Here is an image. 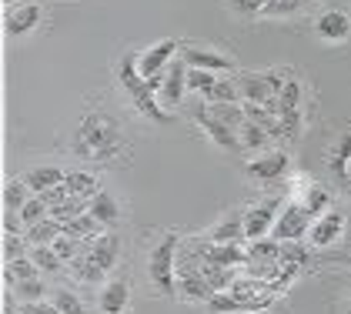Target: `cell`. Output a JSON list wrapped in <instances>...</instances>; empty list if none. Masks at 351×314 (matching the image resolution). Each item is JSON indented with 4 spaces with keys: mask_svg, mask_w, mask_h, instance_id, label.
<instances>
[{
    "mask_svg": "<svg viewBox=\"0 0 351 314\" xmlns=\"http://www.w3.org/2000/svg\"><path fill=\"white\" fill-rule=\"evenodd\" d=\"M71 147L81 160H110L121 151V124L104 110H87L74 131Z\"/></svg>",
    "mask_w": 351,
    "mask_h": 314,
    "instance_id": "obj_1",
    "label": "cell"
},
{
    "mask_svg": "<svg viewBox=\"0 0 351 314\" xmlns=\"http://www.w3.org/2000/svg\"><path fill=\"white\" fill-rule=\"evenodd\" d=\"M117 80H121V87L131 94V101H134L137 114H144V117H147V121H154V124H167V121H171L167 107H161L158 94L147 87V80L141 77L137 53H124V57L117 60Z\"/></svg>",
    "mask_w": 351,
    "mask_h": 314,
    "instance_id": "obj_2",
    "label": "cell"
},
{
    "mask_svg": "<svg viewBox=\"0 0 351 314\" xmlns=\"http://www.w3.org/2000/svg\"><path fill=\"white\" fill-rule=\"evenodd\" d=\"M178 234H167L151 251V267H147V274H151V285L158 294L164 298H171L174 291H178Z\"/></svg>",
    "mask_w": 351,
    "mask_h": 314,
    "instance_id": "obj_3",
    "label": "cell"
},
{
    "mask_svg": "<svg viewBox=\"0 0 351 314\" xmlns=\"http://www.w3.org/2000/svg\"><path fill=\"white\" fill-rule=\"evenodd\" d=\"M311 224H315V217L308 214V208L301 204V201H288L281 214H278V224H274V231L271 237H278L281 244H288V241H304L308 231H311Z\"/></svg>",
    "mask_w": 351,
    "mask_h": 314,
    "instance_id": "obj_4",
    "label": "cell"
},
{
    "mask_svg": "<svg viewBox=\"0 0 351 314\" xmlns=\"http://www.w3.org/2000/svg\"><path fill=\"white\" fill-rule=\"evenodd\" d=\"M281 201L278 197H265L261 204H254L251 210H244V237L247 241H261V237H268L274 231V224H278V214H281Z\"/></svg>",
    "mask_w": 351,
    "mask_h": 314,
    "instance_id": "obj_5",
    "label": "cell"
},
{
    "mask_svg": "<svg viewBox=\"0 0 351 314\" xmlns=\"http://www.w3.org/2000/svg\"><path fill=\"white\" fill-rule=\"evenodd\" d=\"M178 51H181V44L174 40V37H164V40H158V44H151L144 53H137V67H141V77H158V74H164L167 67H171V60L178 57Z\"/></svg>",
    "mask_w": 351,
    "mask_h": 314,
    "instance_id": "obj_6",
    "label": "cell"
},
{
    "mask_svg": "<svg viewBox=\"0 0 351 314\" xmlns=\"http://www.w3.org/2000/svg\"><path fill=\"white\" fill-rule=\"evenodd\" d=\"M345 224H348L345 210H338V208L324 210L322 217H315V224H311V231H308V241H311L315 247H331V244L341 241Z\"/></svg>",
    "mask_w": 351,
    "mask_h": 314,
    "instance_id": "obj_7",
    "label": "cell"
},
{
    "mask_svg": "<svg viewBox=\"0 0 351 314\" xmlns=\"http://www.w3.org/2000/svg\"><path fill=\"white\" fill-rule=\"evenodd\" d=\"M178 291H184L188 301H211L217 291L208 285V278L201 274V264L194 267L188 258H178Z\"/></svg>",
    "mask_w": 351,
    "mask_h": 314,
    "instance_id": "obj_8",
    "label": "cell"
},
{
    "mask_svg": "<svg viewBox=\"0 0 351 314\" xmlns=\"http://www.w3.org/2000/svg\"><path fill=\"white\" fill-rule=\"evenodd\" d=\"M194 121H197V124L204 128V134H208V137L215 141L217 147H224V151H231V154H241V151H244L238 131H234V128H228L224 121H217L215 114L208 110V104H204L201 110H197V114H194Z\"/></svg>",
    "mask_w": 351,
    "mask_h": 314,
    "instance_id": "obj_9",
    "label": "cell"
},
{
    "mask_svg": "<svg viewBox=\"0 0 351 314\" xmlns=\"http://www.w3.org/2000/svg\"><path fill=\"white\" fill-rule=\"evenodd\" d=\"M181 60L188 67H197V71H211V74H238L234 60L228 53L208 51V47H181Z\"/></svg>",
    "mask_w": 351,
    "mask_h": 314,
    "instance_id": "obj_10",
    "label": "cell"
},
{
    "mask_svg": "<svg viewBox=\"0 0 351 314\" xmlns=\"http://www.w3.org/2000/svg\"><path fill=\"white\" fill-rule=\"evenodd\" d=\"M234 80H238V90H241V104H268V101L278 97L274 87H271V80H268V71H261V74L238 71Z\"/></svg>",
    "mask_w": 351,
    "mask_h": 314,
    "instance_id": "obj_11",
    "label": "cell"
},
{
    "mask_svg": "<svg viewBox=\"0 0 351 314\" xmlns=\"http://www.w3.org/2000/svg\"><path fill=\"white\" fill-rule=\"evenodd\" d=\"M184 90H188V64L178 53L171 60L167 74H164V87H161V94H158V101H161V107H174L184 101Z\"/></svg>",
    "mask_w": 351,
    "mask_h": 314,
    "instance_id": "obj_12",
    "label": "cell"
},
{
    "mask_svg": "<svg viewBox=\"0 0 351 314\" xmlns=\"http://www.w3.org/2000/svg\"><path fill=\"white\" fill-rule=\"evenodd\" d=\"M315 34L324 44H345L351 37V17L345 10H322L315 21Z\"/></svg>",
    "mask_w": 351,
    "mask_h": 314,
    "instance_id": "obj_13",
    "label": "cell"
},
{
    "mask_svg": "<svg viewBox=\"0 0 351 314\" xmlns=\"http://www.w3.org/2000/svg\"><path fill=\"white\" fill-rule=\"evenodd\" d=\"M288 171V154L285 151H261L254 160H247V178L254 181H278Z\"/></svg>",
    "mask_w": 351,
    "mask_h": 314,
    "instance_id": "obj_14",
    "label": "cell"
},
{
    "mask_svg": "<svg viewBox=\"0 0 351 314\" xmlns=\"http://www.w3.org/2000/svg\"><path fill=\"white\" fill-rule=\"evenodd\" d=\"M40 17H44V10H40L37 3L10 7L7 17H3V30H7V37H24V34H30L34 27L40 24Z\"/></svg>",
    "mask_w": 351,
    "mask_h": 314,
    "instance_id": "obj_15",
    "label": "cell"
},
{
    "mask_svg": "<svg viewBox=\"0 0 351 314\" xmlns=\"http://www.w3.org/2000/svg\"><path fill=\"white\" fill-rule=\"evenodd\" d=\"M197 258L211 264H221V267H238V264H247V247L244 244H201L197 247Z\"/></svg>",
    "mask_w": 351,
    "mask_h": 314,
    "instance_id": "obj_16",
    "label": "cell"
},
{
    "mask_svg": "<svg viewBox=\"0 0 351 314\" xmlns=\"http://www.w3.org/2000/svg\"><path fill=\"white\" fill-rule=\"evenodd\" d=\"M208 241L211 244H244V214L241 210H231L224 221H217L215 228L208 231Z\"/></svg>",
    "mask_w": 351,
    "mask_h": 314,
    "instance_id": "obj_17",
    "label": "cell"
},
{
    "mask_svg": "<svg viewBox=\"0 0 351 314\" xmlns=\"http://www.w3.org/2000/svg\"><path fill=\"white\" fill-rule=\"evenodd\" d=\"M117 254H121V237L117 234H101L97 241H90V244H87V258L97 264L104 274L117 264Z\"/></svg>",
    "mask_w": 351,
    "mask_h": 314,
    "instance_id": "obj_18",
    "label": "cell"
},
{
    "mask_svg": "<svg viewBox=\"0 0 351 314\" xmlns=\"http://www.w3.org/2000/svg\"><path fill=\"white\" fill-rule=\"evenodd\" d=\"M328 171L335 181H351V131L338 137V144L328 151Z\"/></svg>",
    "mask_w": 351,
    "mask_h": 314,
    "instance_id": "obj_19",
    "label": "cell"
},
{
    "mask_svg": "<svg viewBox=\"0 0 351 314\" xmlns=\"http://www.w3.org/2000/svg\"><path fill=\"white\" fill-rule=\"evenodd\" d=\"M128 301H131L128 281H108V285L101 288V298H97V304H101L104 314H124L128 311Z\"/></svg>",
    "mask_w": 351,
    "mask_h": 314,
    "instance_id": "obj_20",
    "label": "cell"
},
{
    "mask_svg": "<svg viewBox=\"0 0 351 314\" xmlns=\"http://www.w3.org/2000/svg\"><path fill=\"white\" fill-rule=\"evenodd\" d=\"M67 181V174L60 171V167H54V164H44V167H34V171H27L24 174V184H27L34 194H47L51 187H57V184Z\"/></svg>",
    "mask_w": 351,
    "mask_h": 314,
    "instance_id": "obj_21",
    "label": "cell"
},
{
    "mask_svg": "<svg viewBox=\"0 0 351 314\" xmlns=\"http://www.w3.org/2000/svg\"><path fill=\"white\" fill-rule=\"evenodd\" d=\"M60 234H64V224H60V221H54V217H47V221H40V224H30V228H24V241H27L30 247L54 244Z\"/></svg>",
    "mask_w": 351,
    "mask_h": 314,
    "instance_id": "obj_22",
    "label": "cell"
},
{
    "mask_svg": "<svg viewBox=\"0 0 351 314\" xmlns=\"http://www.w3.org/2000/svg\"><path fill=\"white\" fill-rule=\"evenodd\" d=\"M90 214H94L104 228H114L117 217H121V208H117V201L110 197L108 191H97V194L90 197Z\"/></svg>",
    "mask_w": 351,
    "mask_h": 314,
    "instance_id": "obj_23",
    "label": "cell"
},
{
    "mask_svg": "<svg viewBox=\"0 0 351 314\" xmlns=\"http://www.w3.org/2000/svg\"><path fill=\"white\" fill-rule=\"evenodd\" d=\"M40 278V267L34 264V258H17V261H3V281L14 288L17 281H30Z\"/></svg>",
    "mask_w": 351,
    "mask_h": 314,
    "instance_id": "obj_24",
    "label": "cell"
},
{
    "mask_svg": "<svg viewBox=\"0 0 351 314\" xmlns=\"http://www.w3.org/2000/svg\"><path fill=\"white\" fill-rule=\"evenodd\" d=\"M238 137H241L244 151H268V144H271V134L261 124H254V121H244L241 128H238Z\"/></svg>",
    "mask_w": 351,
    "mask_h": 314,
    "instance_id": "obj_25",
    "label": "cell"
},
{
    "mask_svg": "<svg viewBox=\"0 0 351 314\" xmlns=\"http://www.w3.org/2000/svg\"><path fill=\"white\" fill-rule=\"evenodd\" d=\"M208 104H241V90L234 77H217V84L211 87V94L204 97Z\"/></svg>",
    "mask_w": 351,
    "mask_h": 314,
    "instance_id": "obj_26",
    "label": "cell"
},
{
    "mask_svg": "<svg viewBox=\"0 0 351 314\" xmlns=\"http://www.w3.org/2000/svg\"><path fill=\"white\" fill-rule=\"evenodd\" d=\"M67 187H71V197H84V201H90L101 191L97 178L94 174H84V171H67Z\"/></svg>",
    "mask_w": 351,
    "mask_h": 314,
    "instance_id": "obj_27",
    "label": "cell"
},
{
    "mask_svg": "<svg viewBox=\"0 0 351 314\" xmlns=\"http://www.w3.org/2000/svg\"><path fill=\"white\" fill-rule=\"evenodd\" d=\"M247 261H281V241L278 237L247 241Z\"/></svg>",
    "mask_w": 351,
    "mask_h": 314,
    "instance_id": "obj_28",
    "label": "cell"
},
{
    "mask_svg": "<svg viewBox=\"0 0 351 314\" xmlns=\"http://www.w3.org/2000/svg\"><path fill=\"white\" fill-rule=\"evenodd\" d=\"M201 274L208 278V285H211L215 291H231V285L238 281L231 267H221V264H211V261H204V258H201Z\"/></svg>",
    "mask_w": 351,
    "mask_h": 314,
    "instance_id": "obj_29",
    "label": "cell"
},
{
    "mask_svg": "<svg viewBox=\"0 0 351 314\" xmlns=\"http://www.w3.org/2000/svg\"><path fill=\"white\" fill-rule=\"evenodd\" d=\"M27 191H30V187L24 184V178H14V181H7V184H3V208H7V210H21L30 201Z\"/></svg>",
    "mask_w": 351,
    "mask_h": 314,
    "instance_id": "obj_30",
    "label": "cell"
},
{
    "mask_svg": "<svg viewBox=\"0 0 351 314\" xmlns=\"http://www.w3.org/2000/svg\"><path fill=\"white\" fill-rule=\"evenodd\" d=\"M87 210H90V201H84V197H67L64 204L51 208V217H54V221H60V224H67V221L81 217V214H87Z\"/></svg>",
    "mask_w": 351,
    "mask_h": 314,
    "instance_id": "obj_31",
    "label": "cell"
},
{
    "mask_svg": "<svg viewBox=\"0 0 351 314\" xmlns=\"http://www.w3.org/2000/svg\"><path fill=\"white\" fill-rule=\"evenodd\" d=\"M30 258H34V264L44 271V274H57L60 271V264H64V258L54 251V244H44V247H30Z\"/></svg>",
    "mask_w": 351,
    "mask_h": 314,
    "instance_id": "obj_32",
    "label": "cell"
},
{
    "mask_svg": "<svg viewBox=\"0 0 351 314\" xmlns=\"http://www.w3.org/2000/svg\"><path fill=\"white\" fill-rule=\"evenodd\" d=\"M304 208H308V214L311 217H322L324 210H331V194L324 191L322 184H311V191L304 194V201H301Z\"/></svg>",
    "mask_w": 351,
    "mask_h": 314,
    "instance_id": "obj_33",
    "label": "cell"
},
{
    "mask_svg": "<svg viewBox=\"0 0 351 314\" xmlns=\"http://www.w3.org/2000/svg\"><path fill=\"white\" fill-rule=\"evenodd\" d=\"M51 217V208H47V201L40 197V194H34L27 204L21 208V221H24V228H30V224H40V221H47Z\"/></svg>",
    "mask_w": 351,
    "mask_h": 314,
    "instance_id": "obj_34",
    "label": "cell"
},
{
    "mask_svg": "<svg viewBox=\"0 0 351 314\" xmlns=\"http://www.w3.org/2000/svg\"><path fill=\"white\" fill-rule=\"evenodd\" d=\"M47 285L40 281V278H30V281H17L14 285V294L24 301V304H34V301H44V294H47Z\"/></svg>",
    "mask_w": 351,
    "mask_h": 314,
    "instance_id": "obj_35",
    "label": "cell"
},
{
    "mask_svg": "<svg viewBox=\"0 0 351 314\" xmlns=\"http://www.w3.org/2000/svg\"><path fill=\"white\" fill-rule=\"evenodd\" d=\"M308 0H268L261 17H295L298 10H304Z\"/></svg>",
    "mask_w": 351,
    "mask_h": 314,
    "instance_id": "obj_36",
    "label": "cell"
},
{
    "mask_svg": "<svg viewBox=\"0 0 351 314\" xmlns=\"http://www.w3.org/2000/svg\"><path fill=\"white\" fill-rule=\"evenodd\" d=\"M215 84H217V74H211V71H197V67H188V90L201 94V97H208Z\"/></svg>",
    "mask_w": 351,
    "mask_h": 314,
    "instance_id": "obj_37",
    "label": "cell"
},
{
    "mask_svg": "<svg viewBox=\"0 0 351 314\" xmlns=\"http://www.w3.org/2000/svg\"><path fill=\"white\" fill-rule=\"evenodd\" d=\"M51 304H57L64 314H84V301L74 291H64V288L51 291Z\"/></svg>",
    "mask_w": 351,
    "mask_h": 314,
    "instance_id": "obj_38",
    "label": "cell"
},
{
    "mask_svg": "<svg viewBox=\"0 0 351 314\" xmlns=\"http://www.w3.org/2000/svg\"><path fill=\"white\" fill-rule=\"evenodd\" d=\"M238 17H261V10H265V3L268 0H224Z\"/></svg>",
    "mask_w": 351,
    "mask_h": 314,
    "instance_id": "obj_39",
    "label": "cell"
},
{
    "mask_svg": "<svg viewBox=\"0 0 351 314\" xmlns=\"http://www.w3.org/2000/svg\"><path fill=\"white\" fill-rule=\"evenodd\" d=\"M24 234H7L3 237V261H17V258H24Z\"/></svg>",
    "mask_w": 351,
    "mask_h": 314,
    "instance_id": "obj_40",
    "label": "cell"
},
{
    "mask_svg": "<svg viewBox=\"0 0 351 314\" xmlns=\"http://www.w3.org/2000/svg\"><path fill=\"white\" fill-rule=\"evenodd\" d=\"M21 314H64L57 304H47V301H34V304H21Z\"/></svg>",
    "mask_w": 351,
    "mask_h": 314,
    "instance_id": "obj_41",
    "label": "cell"
},
{
    "mask_svg": "<svg viewBox=\"0 0 351 314\" xmlns=\"http://www.w3.org/2000/svg\"><path fill=\"white\" fill-rule=\"evenodd\" d=\"M21 228H24L21 210H7V214H3V231H7V234H21Z\"/></svg>",
    "mask_w": 351,
    "mask_h": 314,
    "instance_id": "obj_42",
    "label": "cell"
},
{
    "mask_svg": "<svg viewBox=\"0 0 351 314\" xmlns=\"http://www.w3.org/2000/svg\"><path fill=\"white\" fill-rule=\"evenodd\" d=\"M348 314H351V298H348Z\"/></svg>",
    "mask_w": 351,
    "mask_h": 314,
    "instance_id": "obj_43",
    "label": "cell"
},
{
    "mask_svg": "<svg viewBox=\"0 0 351 314\" xmlns=\"http://www.w3.org/2000/svg\"><path fill=\"white\" fill-rule=\"evenodd\" d=\"M7 3H17V0H7Z\"/></svg>",
    "mask_w": 351,
    "mask_h": 314,
    "instance_id": "obj_44",
    "label": "cell"
}]
</instances>
